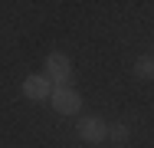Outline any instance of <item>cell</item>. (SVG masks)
Here are the masks:
<instances>
[{
	"label": "cell",
	"mask_w": 154,
	"mask_h": 148,
	"mask_svg": "<svg viewBox=\"0 0 154 148\" xmlns=\"http://www.w3.org/2000/svg\"><path fill=\"white\" fill-rule=\"evenodd\" d=\"M69 76H72V66H69V59L62 56V53H49L46 56V79L53 82V86H66L69 82Z\"/></svg>",
	"instance_id": "1"
},
{
	"label": "cell",
	"mask_w": 154,
	"mask_h": 148,
	"mask_svg": "<svg viewBox=\"0 0 154 148\" xmlns=\"http://www.w3.org/2000/svg\"><path fill=\"white\" fill-rule=\"evenodd\" d=\"M53 109H56L59 115H75V112L82 109V95H79L75 89H69V86L53 89Z\"/></svg>",
	"instance_id": "2"
},
{
	"label": "cell",
	"mask_w": 154,
	"mask_h": 148,
	"mask_svg": "<svg viewBox=\"0 0 154 148\" xmlns=\"http://www.w3.org/2000/svg\"><path fill=\"white\" fill-rule=\"evenodd\" d=\"M79 138L89 142V145L105 142V138H108V125H105L102 118H79Z\"/></svg>",
	"instance_id": "3"
},
{
	"label": "cell",
	"mask_w": 154,
	"mask_h": 148,
	"mask_svg": "<svg viewBox=\"0 0 154 148\" xmlns=\"http://www.w3.org/2000/svg\"><path fill=\"white\" fill-rule=\"evenodd\" d=\"M53 82L46 79V76H26L23 79V95L33 99V102H39V99H53Z\"/></svg>",
	"instance_id": "4"
},
{
	"label": "cell",
	"mask_w": 154,
	"mask_h": 148,
	"mask_svg": "<svg viewBox=\"0 0 154 148\" xmlns=\"http://www.w3.org/2000/svg\"><path fill=\"white\" fill-rule=\"evenodd\" d=\"M134 76H141V79H154V56H141L134 63Z\"/></svg>",
	"instance_id": "5"
},
{
	"label": "cell",
	"mask_w": 154,
	"mask_h": 148,
	"mask_svg": "<svg viewBox=\"0 0 154 148\" xmlns=\"http://www.w3.org/2000/svg\"><path fill=\"white\" fill-rule=\"evenodd\" d=\"M108 138L112 142H125L128 138V125H122V122L118 125H108Z\"/></svg>",
	"instance_id": "6"
}]
</instances>
